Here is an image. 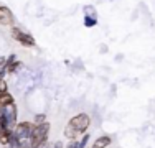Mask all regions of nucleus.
Here are the masks:
<instances>
[{"label":"nucleus","mask_w":155,"mask_h":148,"mask_svg":"<svg viewBox=\"0 0 155 148\" xmlns=\"http://www.w3.org/2000/svg\"><path fill=\"white\" fill-rule=\"evenodd\" d=\"M13 140V130H8V128H2L0 130V145L7 146L10 145Z\"/></svg>","instance_id":"6e6552de"},{"label":"nucleus","mask_w":155,"mask_h":148,"mask_svg":"<svg viewBox=\"0 0 155 148\" xmlns=\"http://www.w3.org/2000/svg\"><path fill=\"white\" fill-rule=\"evenodd\" d=\"M0 115H2L3 122H5V127L8 130H13L15 125L18 124L17 118H18V110H17V105L15 102L12 104H7V105H2L0 107Z\"/></svg>","instance_id":"f03ea898"},{"label":"nucleus","mask_w":155,"mask_h":148,"mask_svg":"<svg viewBox=\"0 0 155 148\" xmlns=\"http://www.w3.org/2000/svg\"><path fill=\"white\" fill-rule=\"evenodd\" d=\"M15 23V17H13L12 10L7 5H0V25L2 27H12Z\"/></svg>","instance_id":"423d86ee"},{"label":"nucleus","mask_w":155,"mask_h":148,"mask_svg":"<svg viewBox=\"0 0 155 148\" xmlns=\"http://www.w3.org/2000/svg\"><path fill=\"white\" fill-rule=\"evenodd\" d=\"M64 137L69 140V142H71V140H78V137H79V133L76 132V128H73L71 125L68 124V125L64 127Z\"/></svg>","instance_id":"1a4fd4ad"},{"label":"nucleus","mask_w":155,"mask_h":148,"mask_svg":"<svg viewBox=\"0 0 155 148\" xmlns=\"http://www.w3.org/2000/svg\"><path fill=\"white\" fill-rule=\"evenodd\" d=\"M84 15H91V17H97V13H96V8L93 5H86L84 7Z\"/></svg>","instance_id":"ddd939ff"},{"label":"nucleus","mask_w":155,"mask_h":148,"mask_svg":"<svg viewBox=\"0 0 155 148\" xmlns=\"http://www.w3.org/2000/svg\"><path fill=\"white\" fill-rule=\"evenodd\" d=\"M38 148H46V146H38Z\"/></svg>","instance_id":"dca6fc26"},{"label":"nucleus","mask_w":155,"mask_h":148,"mask_svg":"<svg viewBox=\"0 0 155 148\" xmlns=\"http://www.w3.org/2000/svg\"><path fill=\"white\" fill-rule=\"evenodd\" d=\"M12 38L15 40V41H18L20 44H23V46H27V48H33L36 44L35 41V38L30 35V33H27V31H23L20 27H15V25H12Z\"/></svg>","instance_id":"39448f33"},{"label":"nucleus","mask_w":155,"mask_h":148,"mask_svg":"<svg viewBox=\"0 0 155 148\" xmlns=\"http://www.w3.org/2000/svg\"><path fill=\"white\" fill-rule=\"evenodd\" d=\"M50 128H51V125L48 124V122H43V124H38V125L33 127V133H31V145H33V148L46 145L48 135H50Z\"/></svg>","instance_id":"f257e3e1"},{"label":"nucleus","mask_w":155,"mask_h":148,"mask_svg":"<svg viewBox=\"0 0 155 148\" xmlns=\"http://www.w3.org/2000/svg\"><path fill=\"white\" fill-rule=\"evenodd\" d=\"M33 122H18L13 128V138L15 142H23V140H31V133H33Z\"/></svg>","instance_id":"20e7f679"},{"label":"nucleus","mask_w":155,"mask_h":148,"mask_svg":"<svg viewBox=\"0 0 155 148\" xmlns=\"http://www.w3.org/2000/svg\"><path fill=\"white\" fill-rule=\"evenodd\" d=\"M7 89H8V84H7V81L3 79V77H0V92H5Z\"/></svg>","instance_id":"4468645a"},{"label":"nucleus","mask_w":155,"mask_h":148,"mask_svg":"<svg viewBox=\"0 0 155 148\" xmlns=\"http://www.w3.org/2000/svg\"><path fill=\"white\" fill-rule=\"evenodd\" d=\"M68 124L71 125L73 128H76V132L79 133V135H83V133H86L91 127V117H89V114L81 112V114H78V115L69 118Z\"/></svg>","instance_id":"7ed1b4c3"},{"label":"nucleus","mask_w":155,"mask_h":148,"mask_svg":"<svg viewBox=\"0 0 155 148\" xmlns=\"http://www.w3.org/2000/svg\"><path fill=\"white\" fill-rule=\"evenodd\" d=\"M97 25V17H91V15H84V27L93 28Z\"/></svg>","instance_id":"9b49d317"},{"label":"nucleus","mask_w":155,"mask_h":148,"mask_svg":"<svg viewBox=\"0 0 155 148\" xmlns=\"http://www.w3.org/2000/svg\"><path fill=\"white\" fill-rule=\"evenodd\" d=\"M12 102H15V99H13V95L10 94L8 91L0 92V107H2V105H7V104H12Z\"/></svg>","instance_id":"9d476101"},{"label":"nucleus","mask_w":155,"mask_h":148,"mask_svg":"<svg viewBox=\"0 0 155 148\" xmlns=\"http://www.w3.org/2000/svg\"><path fill=\"white\" fill-rule=\"evenodd\" d=\"M3 148H17V146L13 145V143H10V145H7V146H3Z\"/></svg>","instance_id":"2eb2a0df"},{"label":"nucleus","mask_w":155,"mask_h":148,"mask_svg":"<svg viewBox=\"0 0 155 148\" xmlns=\"http://www.w3.org/2000/svg\"><path fill=\"white\" fill-rule=\"evenodd\" d=\"M110 143H112V138H110L109 135H101L99 138H96L93 142L91 148H107Z\"/></svg>","instance_id":"0eeeda50"},{"label":"nucleus","mask_w":155,"mask_h":148,"mask_svg":"<svg viewBox=\"0 0 155 148\" xmlns=\"http://www.w3.org/2000/svg\"><path fill=\"white\" fill-rule=\"evenodd\" d=\"M43 122H46V115H45V114H36V115L33 117V124H35V125L43 124Z\"/></svg>","instance_id":"f8f14e48"}]
</instances>
